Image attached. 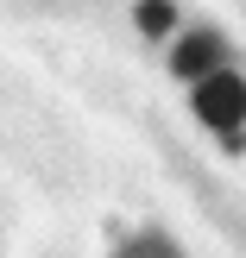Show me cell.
Masks as SVG:
<instances>
[{
	"instance_id": "cell-1",
	"label": "cell",
	"mask_w": 246,
	"mask_h": 258,
	"mask_svg": "<svg viewBox=\"0 0 246 258\" xmlns=\"http://www.w3.org/2000/svg\"><path fill=\"white\" fill-rule=\"evenodd\" d=\"M189 107H196V120L215 126L221 139H240V126H246V76H234V70L202 76V82L189 88Z\"/></svg>"
},
{
	"instance_id": "cell-4",
	"label": "cell",
	"mask_w": 246,
	"mask_h": 258,
	"mask_svg": "<svg viewBox=\"0 0 246 258\" xmlns=\"http://www.w3.org/2000/svg\"><path fill=\"white\" fill-rule=\"evenodd\" d=\"M120 258H177V246H171L164 233H139V239L120 246Z\"/></svg>"
},
{
	"instance_id": "cell-2",
	"label": "cell",
	"mask_w": 246,
	"mask_h": 258,
	"mask_svg": "<svg viewBox=\"0 0 246 258\" xmlns=\"http://www.w3.org/2000/svg\"><path fill=\"white\" fill-rule=\"evenodd\" d=\"M171 70L196 88L202 76L221 70V38H215V32H183V38H177V50H171Z\"/></svg>"
},
{
	"instance_id": "cell-3",
	"label": "cell",
	"mask_w": 246,
	"mask_h": 258,
	"mask_svg": "<svg viewBox=\"0 0 246 258\" xmlns=\"http://www.w3.org/2000/svg\"><path fill=\"white\" fill-rule=\"evenodd\" d=\"M171 25H177V7H171V0H139V32H145V38H164Z\"/></svg>"
}]
</instances>
